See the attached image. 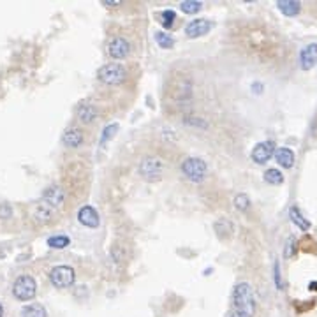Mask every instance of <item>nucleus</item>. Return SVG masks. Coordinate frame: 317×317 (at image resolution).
Masks as SVG:
<instances>
[{"instance_id": "obj_24", "label": "nucleus", "mask_w": 317, "mask_h": 317, "mask_svg": "<svg viewBox=\"0 0 317 317\" xmlns=\"http://www.w3.org/2000/svg\"><path fill=\"white\" fill-rule=\"evenodd\" d=\"M155 41H157L159 46L164 48V49H170V48H173V44H175L173 37L167 35L166 32H157V34H155Z\"/></svg>"}, {"instance_id": "obj_18", "label": "nucleus", "mask_w": 317, "mask_h": 317, "mask_svg": "<svg viewBox=\"0 0 317 317\" xmlns=\"http://www.w3.org/2000/svg\"><path fill=\"white\" fill-rule=\"evenodd\" d=\"M289 217H291V220H293L300 229H303V231H308V229H310V222H308V220L305 219V217H303V213L300 212V208L291 207V210H289Z\"/></svg>"}, {"instance_id": "obj_8", "label": "nucleus", "mask_w": 317, "mask_h": 317, "mask_svg": "<svg viewBox=\"0 0 317 317\" xmlns=\"http://www.w3.org/2000/svg\"><path fill=\"white\" fill-rule=\"evenodd\" d=\"M273 155H275V143L273 141L257 143L252 150V160L256 164H266Z\"/></svg>"}, {"instance_id": "obj_3", "label": "nucleus", "mask_w": 317, "mask_h": 317, "mask_svg": "<svg viewBox=\"0 0 317 317\" xmlns=\"http://www.w3.org/2000/svg\"><path fill=\"white\" fill-rule=\"evenodd\" d=\"M37 293V284L30 275H22L16 278L14 286H12V294L20 302H28L32 300Z\"/></svg>"}, {"instance_id": "obj_19", "label": "nucleus", "mask_w": 317, "mask_h": 317, "mask_svg": "<svg viewBox=\"0 0 317 317\" xmlns=\"http://www.w3.org/2000/svg\"><path fill=\"white\" fill-rule=\"evenodd\" d=\"M263 178H265V182L270 183V185H282L284 183L282 171L275 170V167H270V170H266L265 175H263Z\"/></svg>"}, {"instance_id": "obj_9", "label": "nucleus", "mask_w": 317, "mask_h": 317, "mask_svg": "<svg viewBox=\"0 0 317 317\" xmlns=\"http://www.w3.org/2000/svg\"><path fill=\"white\" fill-rule=\"evenodd\" d=\"M108 53H109L111 59H115V60L125 59V57L130 53L129 41L123 39V37H115V39L108 44Z\"/></svg>"}, {"instance_id": "obj_13", "label": "nucleus", "mask_w": 317, "mask_h": 317, "mask_svg": "<svg viewBox=\"0 0 317 317\" xmlns=\"http://www.w3.org/2000/svg\"><path fill=\"white\" fill-rule=\"evenodd\" d=\"M64 199H65V194L59 185H51V187H48L46 191L43 192V201H46L51 207H60V204L64 203Z\"/></svg>"}, {"instance_id": "obj_10", "label": "nucleus", "mask_w": 317, "mask_h": 317, "mask_svg": "<svg viewBox=\"0 0 317 317\" xmlns=\"http://www.w3.org/2000/svg\"><path fill=\"white\" fill-rule=\"evenodd\" d=\"M32 219L39 222V224H48L53 219V207L48 204L46 201L34 203V207H32Z\"/></svg>"}, {"instance_id": "obj_27", "label": "nucleus", "mask_w": 317, "mask_h": 317, "mask_svg": "<svg viewBox=\"0 0 317 317\" xmlns=\"http://www.w3.org/2000/svg\"><path fill=\"white\" fill-rule=\"evenodd\" d=\"M294 247H296V238L291 236L287 240V247H286V257H293L294 256Z\"/></svg>"}, {"instance_id": "obj_23", "label": "nucleus", "mask_w": 317, "mask_h": 317, "mask_svg": "<svg viewBox=\"0 0 317 317\" xmlns=\"http://www.w3.org/2000/svg\"><path fill=\"white\" fill-rule=\"evenodd\" d=\"M175 20H176V12L171 11V9H166L159 14V22L164 28H170L171 25L175 23Z\"/></svg>"}, {"instance_id": "obj_26", "label": "nucleus", "mask_w": 317, "mask_h": 317, "mask_svg": "<svg viewBox=\"0 0 317 317\" xmlns=\"http://www.w3.org/2000/svg\"><path fill=\"white\" fill-rule=\"evenodd\" d=\"M234 207H236L240 212H245V210H249L250 207V199L247 194H238L234 197Z\"/></svg>"}, {"instance_id": "obj_32", "label": "nucleus", "mask_w": 317, "mask_h": 317, "mask_svg": "<svg viewBox=\"0 0 317 317\" xmlns=\"http://www.w3.org/2000/svg\"><path fill=\"white\" fill-rule=\"evenodd\" d=\"M2 315H4V307L0 305V317H2Z\"/></svg>"}, {"instance_id": "obj_30", "label": "nucleus", "mask_w": 317, "mask_h": 317, "mask_svg": "<svg viewBox=\"0 0 317 317\" xmlns=\"http://www.w3.org/2000/svg\"><path fill=\"white\" fill-rule=\"evenodd\" d=\"M102 2H104L106 6H120L122 0H102Z\"/></svg>"}, {"instance_id": "obj_12", "label": "nucleus", "mask_w": 317, "mask_h": 317, "mask_svg": "<svg viewBox=\"0 0 317 317\" xmlns=\"http://www.w3.org/2000/svg\"><path fill=\"white\" fill-rule=\"evenodd\" d=\"M315 62H317V44L312 43L303 48L302 53H300V65H302L303 71H310L315 65Z\"/></svg>"}, {"instance_id": "obj_11", "label": "nucleus", "mask_w": 317, "mask_h": 317, "mask_svg": "<svg viewBox=\"0 0 317 317\" xmlns=\"http://www.w3.org/2000/svg\"><path fill=\"white\" fill-rule=\"evenodd\" d=\"M78 220L81 222L86 228H92L96 229L99 228V224H101V217H99L97 210L94 207H83L78 212Z\"/></svg>"}, {"instance_id": "obj_17", "label": "nucleus", "mask_w": 317, "mask_h": 317, "mask_svg": "<svg viewBox=\"0 0 317 317\" xmlns=\"http://www.w3.org/2000/svg\"><path fill=\"white\" fill-rule=\"evenodd\" d=\"M277 7H278V11L286 16H296L302 11V4L296 2V0H281V2L277 4Z\"/></svg>"}, {"instance_id": "obj_2", "label": "nucleus", "mask_w": 317, "mask_h": 317, "mask_svg": "<svg viewBox=\"0 0 317 317\" xmlns=\"http://www.w3.org/2000/svg\"><path fill=\"white\" fill-rule=\"evenodd\" d=\"M127 78V69L118 62H109L99 69V80L106 85H120Z\"/></svg>"}, {"instance_id": "obj_6", "label": "nucleus", "mask_w": 317, "mask_h": 317, "mask_svg": "<svg viewBox=\"0 0 317 317\" xmlns=\"http://www.w3.org/2000/svg\"><path fill=\"white\" fill-rule=\"evenodd\" d=\"M49 278H51L53 286L57 287H71L74 281H76V273H74V270L71 266H55V268L51 270V273H49Z\"/></svg>"}, {"instance_id": "obj_29", "label": "nucleus", "mask_w": 317, "mask_h": 317, "mask_svg": "<svg viewBox=\"0 0 317 317\" xmlns=\"http://www.w3.org/2000/svg\"><path fill=\"white\" fill-rule=\"evenodd\" d=\"M275 284H277L278 289H282L284 287L282 278H281V266H278V263H275Z\"/></svg>"}, {"instance_id": "obj_21", "label": "nucleus", "mask_w": 317, "mask_h": 317, "mask_svg": "<svg viewBox=\"0 0 317 317\" xmlns=\"http://www.w3.org/2000/svg\"><path fill=\"white\" fill-rule=\"evenodd\" d=\"M69 244H71V240H69V236H64V234H57V236H51L48 240V245L51 249H65Z\"/></svg>"}, {"instance_id": "obj_20", "label": "nucleus", "mask_w": 317, "mask_h": 317, "mask_svg": "<svg viewBox=\"0 0 317 317\" xmlns=\"http://www.w3.org/2000/svg\"><path fill=\"white\" fill-rule=\"evenodd\" d=\"M22 317H48L46 310L39 303H32V305L25 307L22 310Z\"/></svg>"}, {"instance_id": "obj_14", "label": "nucleus", "mask_w": 317, "mask_h": 317, "mask_svg": "<svg viewBox=\"0 0 317 317\" xmlns=\"http://www.w3.org/2000/svg\"><path fill=\"white\" fill-rule=\"evenodd\" d=\"M275 160L286 170H291L294 166V152L291 148H278L275 150Z\"/></svg>"}, {"instance_id": "obj_4", "label": "nucleus", "mask_w": 317, "mask_h": 317, "mask_svg": "<svg viewBox=\"0 0 317 317\" xmlns=\"http://www.w3.org/2000/svg\"><path fill=\"white\" fill-rule=\"evenodd\" d=\"M182 171L189 180L199 183V182H203L204 176H207L208 166H207V162H204L203 159L191 157V159H185L182 162Z\"/></svg>"}, {"instance_id": "obj_22", "label": "nucleus", "mask_w": 317, "mask_h": 317, "mask_svg": "<svg viewBox=\"0 0 317 317\" xmlns=\"http://www.w3.org/2000/svg\"><path fill=\"white\" fill-rule=\"evenodd\" d=\"M201 2L199 0H185V2L180 4V9L183 12H187V14H196V12L201 11Z\"/></svg>"}, {"instance_id": "obj_15", "label": "nucleus", "mask_w": 317, "mask_h": 317, "mask_svg": "<svg viewBox=\"0 0 317 317\" xmlns=\"http://www.w3.org/2000/svg\"><path fill=\"white\" fill-rule=\"evenodd\" d=\"M83 139H85V136L80 129H69V130H65L62 141H64V145L69 148H78L83 143Z\"/></svg>"}, {"instance_id": "obj_16", "label": "nucleus", "mask_w": 317, "mask_h": 317, "mask_svg": "<svg viewBox=\"0 0 317 317\" xmlns=\"http://www.w3.org/2000/svg\"><path fill=\"white\" fill-rule=\"evenodd\" d=\"M99 111L94 104H90V102H85V104H81L80 108H78V118H80L83 123H90L94 122L97 118Z\"/></svg>"}, {"instance_id": "obj_25", "label": "nucleus", "mask_w": 317, "mask_h": 317, "mask_svg": "<svg viewBox=\"0 0 317 317\" xmlns=\"http://www.w3.org/2000/svg\"><path fill=\"white\" fill-rule=\"evenodd\" d=\"M118 133V123H109L106 129H102V134H101V145H106L115 134Z\"/></svg>"}, {"instance_id": "obj_33", "label": "nucleus", "mask_w": 317, "mask_h": 317, "mask_svg": "<svg viewBox=\"0 0 317 317\" xmlns=\"http://www.w3.org/2000/svg\"><path fill=\"white\" fill-rule=\"evenodd\" d=\"M231 317H240V315H238V314H233Z\"/></svg>"}, {"instance_id": "obj_5", "label": "nucleus", "mask_w": 317, "mask_h": 317, "mask_svg": "<svg viewBox=\"0 0 317 317\" xmlns=\"http://www.w3.org/2000/svg\"><path fill=\"white\" fill-rule=\"evenodd\" d=\"M162 170H164V164L159 157H146L145 160H141V164H139V173H141V176L150 180V182L159 180L160 176H162Z\"/></svg>"}, {"instance_id": "obj_1", "label": "nucleus", "mask_w": 317, "mask_h": 317, "mask_svg": "<svg viewBox=\"0 0 317 317\" xmlns=\"http://www.w3.org/2000/svg\"><path fill=\"white\" fill-rule=\"evenodd\" d=\"M233 305L234 314H238L240 317H254V314H256L254 291L247 282L236 284V287L233 289Z\"/></svg>"}, {"instance_id": "obj_28", "label": "nucleus", "mask_w": 317, "mask_h": 317, "mask_svg": "<svg viewBox=\"0 0 317 317\" xmlns=\"http://www.w3.org/2000/svg\"><path fill=\"white\" fill-rule=\"evenodd\" d=\"M11 213H12V210H11L9 204H7V203L0 204V219H9Z\"/></svg>"}, {"instance_id": "obj_7", "label": "nucleus", "mask_w": 317, "mask_h": 317, "mask_svg": "<svg viewBox=\"0 0 317 317\" xmlns=\"http://www.w3.org/2000/svg\"><path fill=\"white\" fill-rule=\"evenodd\" d=\"M212 27H213V23L210 22V20H204V18L192 20V22L187 25V28H185V35H187L189 39H197V37L208 34V32L212 30Z\"/></svg>"}, {"instance_id": "obj_31", "label": "nucleus", "mask_w": 317, "mask_h": 317, "mask_svg": "<svg viewBox=\"0 0 317 317\" xmlns=\"http://www.w3.org/2000/svg\"><path fill=\"white\" fill-rule=\"evenodd\" d=\"M308 287H310V289H317V282H312V284H310V286H308Z\"/></svg>"}]
</instances>
